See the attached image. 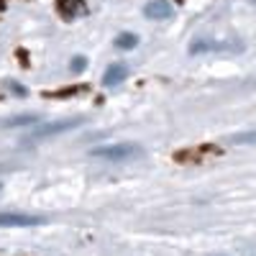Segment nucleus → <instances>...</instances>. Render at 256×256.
I'll list each match as a JSON object with an SVG mask.
<instances>
[{"label": "nucleus", "mask_w": 256, "mask_h": 256, "mask_svg": "<svg viewBox=\"0 0 256 256\" xmlns=\"http://www.w3.org/2000/svg\"><path fill=\"white\" fill-rule=\"evenodd\" d=\"M92 159H102V162H131V159H141L144 148L138 144L131 141H120V144H102L90 148Z\"/></svg>", "instance_id": "f257e3e1"}, {"label": "nucleus", "mask_w": 256, "mask_h": 256, "mask_svg": "<svg viewBox=\"0 0 256 256\" xmlns=\"http://www.w3.org/2000/svg\"><path fill=\"white\" fill-rule=\"evenodd\" d=\"M82 123V118H64V120H54V123H36L28 136L24 138V144H31V141H44V138H54L59 134H67L72 128H77Z\"/></svg>", "instance_id": "f03ea898"}, {"label": "nucleus", "mask_w": 256, "mask_h": 256, "mask_svg": "<svg viewBox=\"0 0 256 256\" xmlns=\"http://www.w3.org/2000/svg\"><path fill=\"white\" fill-rule=\"evenodd\" d=\"M46 220L41 216H31V212H18V210H3L0 212V228H36L44 226Z\"/></svg>", "instance_id": "7ed1b4c3"}, {"label": "nucleus", "mask_w": 256, "mask_h": 256, "mask_svg": "<svg viewBox=\"0 0 256 256\" xmlns=\"http://www.w3.org/2000/svg\"><path fill=\"white\" fill-rule=\"evenodd\" d=\"M144 16L152 18V20H166V18L174 16V8H172L169 0H152V3H146Z\"/></svg>", "instance_id": "20e7f679"}, {"label": "nucleus", "mask_w": 256, "mask_h": 256, "mask_svg": "<svg viewBox=\"0 0 256 256\" xmlns=\"http://www.w3.org/2000/svg\"><path fill=\"white\" fill-rule=\"evenodd\" d=\"M126 77H128V67H126L123 62H116V64H110V67L105 70V74H102V88H116V84H120Z\"/></svg>", "instance_id": "39448f33"}, {"label": "nucleus", "mask_w": 256, "mask_h": 256, "mask_svg": "<svg viewBox=\"0 0 256 256\" xmlns=\"http://www.w3.org/2000/svg\"><path fill=\"white\" fill-rule=\"evenodd\" d=\"M36 123H41L38 113H20V116H10V118L0 120L3 128H26V126H36Z\"/></svg>", "instance_id": "423d86ee"}, {"label": "nucleus", "mask_w": 256, "mask_h": 256, "mask_svg": "<svg viewBox=\"0 0 256 256\" xmlns=\"http://www.w3.org/2000/svg\"><path fill=\"white\" fill-rule=\"evenodd\" d=\"M223 49V44H218V41H208V38H198L190 44V54H205V52H218Z\"/></svg>", "instance_id": "0eeeda50"}, {"label": "nucleus", "mask_w": 256, "mask_h": 256, "mask_svg": "<svg viewBox=\"0 0 256 256\" xmlns=\"http://www.w3.org/2000/svg\"><path fill=\"white\" fill-rule=\"evenodd\" d=\"M113 44H116L118 49H123V52H131V49H136V46H138V36H136V34H131V31H123V34H118V36H116Z\"/></svg>", "instance_id": "6e6552de"}, {"label": "nucleus", "mask_w": 256, "mask_h": 256, "mask_svg": "<svg viewBox=\"0 0 256 256\" xmlns=\"http://www.w3.org/2000/svg\"><path fill=\"white\" fill-rule=\"evenodd\" d=\"M226 141H228V144H233V146H246V144L256 146V131H246V134H233V136H228Z\"/></svg>", "instance_id": "1a4fd4ad"}, {"label": "nucleus", "mask_w": 256, "mask_h": 256, "mask_svg": "<svg viewBox=\"0 0 256 256\" xmlns=\"http://www.w3.org/2000/svg\"><path fill=\"white\" fill-rule=\"evenodd\" d=\"M70 70H72L74 74L84 72V70H88V59H84V56H74V59L70 62Z\"/></svg>", "instance_id": "9d476101"}, {"label": "nucleus", "mask_w": 256, "mask_h": 256, "mask_svg": "<svg viewBox=\"0 0 256 256\" xmlns=\"http://www.w3.org/2000/svg\"><path fill=\"white\" fill-rule=\"evenodd\" d=\"M6 88H8L13 95H18V98H24V95H26V88H20V82H16V80L6 82Z\"/></svg>", "instance_id": "9b49d317"}, {"label": "nucleus", "mask_w": 256, "mask_h": 256, "mask_svg": "<svg viewBox=\"0 0 256 256\" xmlns=\"http://www.w3.org/2000/svg\"><path fill=\"white\" fill-rule=\"evenodd\" d=\"M216 256H220V254H216Z\"/></svg>", "instance_id": "f8f14e48"}]
</instances>
